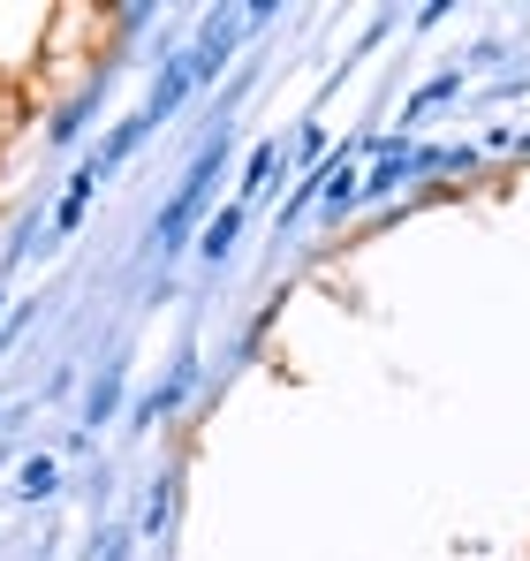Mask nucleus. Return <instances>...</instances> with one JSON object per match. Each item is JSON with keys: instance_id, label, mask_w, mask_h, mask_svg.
<instances>
[{"instance_id": "7ed1b4c3", "label": "nucleus", "mask_w": 530, "mask_h": 561, "mask_svg": "<svg viewBox=\"0 0 530 561\" xmlns=\"http://www.w3.org/2000/svg\"><path fill=\"white\" fill-rule=\"evenodd\" d=\"M379 160L364 168V197H394L402 183H417V145L410 137H387V145H371Z\"/></svg>"}, {"instance_id": "6e6552de", "label": "nucleus", "mask_w": 530, "mask_h": 561, "mask_svg": "<svg viewBox=\"0 0 530 561\" xmlns=\"http://www.w3.org/2000/svg\"><path fill=\"white\" fill-rule=\"evenodd\" d=\"M477 160H485L477 145H417V175H454V168L470 175Z\"/></svg>"}, {"instance_id": "39448f33", "label": "nucleus", "mask_w": 530, "mask_h": 561, "mask_svg": "<svg viewBox=\"0 0 530 561\" xmlns=\"http://www.w3.org/2000/svg\"><path fill=\"white\" fill-rule=\"evenodd\" d=\"M189 387H197V350H175V373H168V387L145 402V417H168V410H182V402H189Z\"/></svg>"}, {"instance_id": "f03ea898", "label": "nucleus", "mask_w": 530, "mask_h": 561, "mask_svg": "<svg viewBox=\"0 0 530 561\" xmlns=\"http://www.w3.org/2000/svg\"><path fill=\"white\" fill-rule=\"evenodd\" d=\"M273 8H220V15H205V31H197V54H189V77L197 84H212L220 77V61L243 46V23H265Z\"/></svg>"}, {"instance_id": "0eeeda50", "label": "nucleus", "mask_w": 530, "mask_h": 561, "mask_svg": "<svg viewBox=\"0 0 530 561\" xmlns=\"http://www.w3.org/2000/svg\"><path fill=\"white\" fill-rule=\"evenodd\" d=\"M235 236H243V205H220V213L205 220V236H197V259H228Z\"/></svg>"}, {"instance_id": "423d86ee", "label": "nucleus", "mask_w": 530, "mask_h": 561, "mask_svg": "<svg viewBox=\"0 0 530 561\" xmlns=\"http://www.w3.org/2000/svg\"><path fill=\"white\" fill-rule=\"evenodd\" d=\"M91 183H99L91 168H77V175H69V190H61V205H54V228H46V243H61V236H69L77 220H84V205H91Z\"/></svg>"}, {"instance_id": "9d476101", "label": "nucleus", "mask_w": 530, "mask_h": 561, "mask_svg": "<svg viewBox=\"0 0 530 561\" xmlns=\"http://www.w3.org/2000/svg\"><path fill=\"white\" fill-rule=\"evenodd\" d=\"M273 152H280V137H265V145H251V168H243V197H235L243 213H251V197H258V190L273 183Z\"/></svg>"}, {"instance_id": "f257e3e1", "label": "nucleus", "mask_w": 530, "mask_h": 561, "mask_svg": "<svg viewBox=\"0 0 530 561\" xmlns=\"http://www.w3.org/2000/svg\"><path fill=\"white\" fill-rule=\"evenodd\" d=\"M220 160H228V137H212V145L197 152V168L182 175L175 205H168V213H160V228H152V243H160V251H175L182 236L197 228V213H205V190H212V175H220Z\"/></svg>"}, {"instance_id": "ddd939ff", "label": "nucleus", "mask_w": 530, "mask_h": 561, "mask_svg": "<svg viewBox=\"0 0 530 561\" xmlns=\"http://www.w3.org/2000/svg\"><path fill=\"white\" fill-rule=\"evenodd\" d=\"M91 99H99V92H84V99H77V106H69V114H61V122H54V137H77V129H84V114H91Z\"/></svg>"}, {"instance_id": "f8f14e48", "label": "nucleus", "mask_w": 530, "mask_h": 561, "mask_svg": "<svg viewBox=\"0 0 530 561\" xmlns=\"http://www.w3.org/2000/svg\"><path fill=\"white\" fill-rule=\"evenodd\" d=\"M54 478H61L54 456H31V463H23V493H54Z\"/></svg>"}, {"instance_id": "9b49d317", "label": "nucleus", "mask_w": 530, "mask_h": 561, "mask_svg": "<svg viewBox=\"0 0 530 561\" xmlns=\"http://www.w3.org/2000/svg\"><path fill=\"white\" fill-rule=\"evenodd\" d=\"M462 92V77H454V69H447V77H433V84H425V92L410 99V106H402V129H410V122H417V114H425V106H447V99Z\"/></svg>"}, {"instance_id": "20e7f679", "label": "nucleus", "mask_w": 530, "mask_h": 561, "mask_svg": "<svg viewBox=\"0 0 530 561\" xmlns=\"http://www.w3.org/2000/svg\"><path fill=\"white\" fill-rule=\"evenodd\" d=\"M197 92V77H189V54H175V61H168V77H160V92L145 99V114H137V122H145V129H160V122H168V114H182V99Z\"/></svg>"}, {"instance_id": "1a4fd4ad", "label": "nucleus", "mask_w": 530, "mask_h": 561, "mask_svg": "<svg viewBox=\"0 0 530 561\" xmlns=\"http://www.w3.org/2000/svg\"><path fill=\"white\" fill-rule=\"evenodd\" d=\"M114 410H122V357H114V365L99 373V387L84 394V425H106Z\"/></svg>"}]
</instances>
